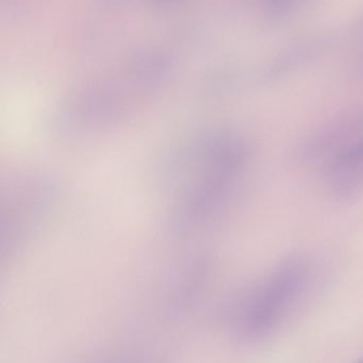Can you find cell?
I'll list each match as a JSON object with an SVG mask.
<instances>
[{"label": "cell", "instance_id": "7a4b0ae2", "mask_svg": "<svg viewBox=\"0 0 363 363\" xmlns=\"http://www.w3.org/2000/svg\"><path fill=\"white\" fill-rule=\"evenodd\" d=\"M305 0H261L264 12L272 17H285L300 8Z\"/></svg>", "mask_w": 363, "mask_h": 363}, {"label": "cell", "instance_id": "3957f363", "mask_svg": "<svg viewBox=\"0 0 363 363\" xmlns=\"http://www.w3.org/2000/svg\"><path fill=\"white\" fill-rule=\"evenodd\" d=\"M362 363H363V362Z\"/></svg>", "mask_w": 363, "mask_h": 363}, {"label": "cell", "instance_id": "6da1fadb", "mask_svg": "<svg viewBox=\"0 0 363 363\" xmlns=\"http://www.w3.org/2000/svg\"><path fill=\"white\" fill-rule=\"evenodd\" d=\"M363 165V140L343 149L336 161L338 169L352 170Z\"/></svg>", "mask_w": 363, "mask_h": 363}]
</instances>
